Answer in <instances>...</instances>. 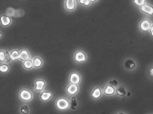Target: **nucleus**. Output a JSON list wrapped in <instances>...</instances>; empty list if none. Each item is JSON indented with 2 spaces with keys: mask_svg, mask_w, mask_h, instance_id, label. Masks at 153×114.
Returning a JSON list of instances; mask_svg holds the SVG:
<instances>
[{
  "mask_svg": "<svg viewBox=\"0 0 153 114\" xmlns=\"http://www.w3.org/2000/svg\"><path fill=\"white\" fill-rule=\"evenodd\" d=\"M70 101L65 97H60L55 101L56 109L60 111H66L70 109Z\"/></svg>",
  "mask_w": 153,
  "mask_h": 114,
  "instance_id": "f257e3e1",
  "label": "nucleus"
},
{
  "mask_svg": "<svg viewBox=\"0 0 153 114\" xmlns=\"http://www.w3.org/2000/svg\"><path fill=\"white\" fill-rule=\"evenodd\" d=\"M19 96L21 101L24 102L31 101L33 98L32 93L25 88L21 89L19 92Z\"/></svg>",
  "mask_w": 153,
  "mask_h": 114,
  "instance_id": "f03ea898",
  "label": "nucleus"
},
{
  "mask_svg": "<svg viewBox=\"0 0 153 114\" xmlns=\"http://www.w3.org/2000/svg\"><path fill=\"white\" fill-rule=\"evenodd\" d=\"M73 59L78 64L84 63L88 60V56L83 51L78 50L74 53Z\"/></svg>",
  "mask_w": 153,
  "mask_h": 114,
  "instance_id": "7ed1b4c3",
  "label": "nucleus"
},
{
  "mask_svg": "<svg viewBox=\"0 0 153 114\" xmlns=\"http://www.w3.org/2000/svg\"><path fill=\"white\" fill-rule=\"evenodd\" d=\"M6 15L9 16L10 17H14L16 18H19L22 17L24 14V11L23 9H14L13 8H8L6 11Z\"/></svg>",
  "mask_w": 153,
  "mask_h": 114,
  "instance_id": "20e7f679",
  "label": "nucleus"
},
{
  "mask_svg": "<svg viewBox=\"0 0 153 114\" xmlns=\"http://www.w3.org/2000/svg\"><path fill=\"white\" fill-rule=\"evenodd\" d=\"M79 91V87L77 84L70 83L65 88L66 93L69 96H75Z\"/></svg>",
  "mask_w": 153,
  "mask_h": 114,
  "instance_id": "39448f33",
  "label": "nucleus"
},
{
  "mask_svg": "<svg viewBox=\"0 0 153 114\" xmlns=\"http://www.w3.org/2000/svg\"><path fill=\"white\" fill-rule=\"evenodd\" d=\"M152 25H153V23H152V22L149 19H144L141 21L139 23V29L142 32H148Z\"/></svg>",
  "mask_w": 153,
  "mask_h": 114,
  "instance_id": "423d86ee",
  "label": "nucleus"
},
{
  "mask_svg": "<svg viewBox=\"0 0 153 114\" xmlns=\"http://www.w3.org/2000/svg\"><path fill=\"white\" fill-rule=\"evenodd\" d=\"M46 81L43 79H37L34 82V89L38 92H41L46 86Z\"/></svg>",
  "mask_w": 153,
  "mask_h": 114,
  "instance_id": "0eeeda50",
  "label": "nucleus"
},
{
  "mask_svg": "<svg viewBox=\"0 0 153 114\" xmlns=\"http://www.w3.org/2000/svg\"><path fill=\"white\" fill-rule=\"evenodd\" d=\"M82 77L79 73L74 72L70 73L69 76V83L70 84H74L78 85L81 82Z\"/></svg>",
  "mask_w": 153,
  "mask_h": 114,
  "instance_id": "6e6552de",
  "label": "nucleus"
},
{
  "mask_svg": "<svg viewBox=\"0 0 153 114\" xmlns=\"http://www.w3.org/2000/svg\"><path fill=\"white\" fill-rule=\"evenodd\" d=\"M139 9L143 13L149 16H153V7L150 4L146 3L140 7H139Z\"/></svg>",
  "mask_w": 153,
  "mask_h": 114,
  "instance_id": "1a4fd4ad",
  "label": "nucleus"
},
{
  "mask_svg": "<svg viewBox=\"0 0 153 114\" xmlns=\"http://www.w3.org/2000/svg\"><path fill=\"white\" fill-rule=\"evenodd\" d=\"M64 6L65 10L67 11H73L77 7L76 0H65Z\"/></svg>",
  "mask_w": 153,
  "mask_h": 114,
  "instance_id": "9d476101",
  "label": "nucleus"
},
{
  "mask_svg": "<svg viewBox=\"0 0 153 114\" xmlns=\"http://www.w3.org/2000/svg\"><path fill=\"white\" fill-rule=\"evenodd\" d=\"M102 88L99 86L94 87L91 91V96L94 100H98L102 96Z\"/></svg>",
  "mask_w": 153,
  "mask_h": 114,
  "instance_id": "9b49d317",
  "label": "nucleus"
},
{
  "mask_svg": "<svg viewBox=\"0 0 153 114\" xmlns=\"http://www.w3.org/2000/svg\"><path fill=\"white\" fill-rule=\"evenodd\" d=\"M12 23V19L7 15H1L0 16V24L4 27H9Z\"/></svg>",
  "mask_w": 153,
  "mask_h": 114,
  "instance_id": "f8f14e48",
  "label": "nucleus"
},
{
  "mask_svg": "<svg viewBox=\"0 0 153 114\" xmlns=\"http://www.w3.org/2000/svg\"><path fill=\"white\" fill-rule=\"evenodd\" d=\"M124 67L128 70H133L136 67V64L134 61L130 58H128L124 63Z\"/></svg>",
  "mask_w": 153,
  "mask_h": 114,
  "instance_id": "ddd939ff",
  "label": "nucleus"
},
{
  "mask_svg": "<svg viewBox=\"0 0 153 114\" xmlns=\"http://www.w3.org/2000/svg\"><path fill=\"white\" fill-rule=\"evenodd\" d=\"M53 93L50 91H43L40 95V99L43 102H47L51 99Z\"/></svg>",
  "mask_w": 153,
  "mask_h": 114,
  "instance_id": "4468645a",
  "label": "nucleus"
},
{
  "mask_svg": "<svg viewBox=\"0 0 153 114\" xmlns=\"http://www.w3.org/2000/svg\"><path fill=\"white\" fill-rule=\"evenodd\" d=\"M20 54H19V59L22 62L26 61L27 59H30L31 54L29 52V51L26 49H22V50L19 51Z\"/></svg>",
  "mask_w": 153,
  "mask_h": 114,
  "instance_id": "2eb2a0df",
  "label": "nucleus"
},
{
  "mask_svg": "<svg viewBox=\"0 0 153 114\" xmlns=\"http://www.w3.org/2000/svg\"><path fill=\"white\" fill-rule=\"evenodd\" d=\"M103 93L106 96H113L116 94V88L108 84L104 87Z\"/></svg>",
  "mask_w": 153,
  "mask_h": 114,
  "instance_id": "dca6fc26",
  "label": "nucleus"
},
{
  "mask_svg": "<svg viewBox=\"0 0 153 114\" xmlns=\"http://www.w3.org/2000/svg\"><path fill=\"white\" fill-rule=\"evenodd\" d=\"M33 67L35 69H40L43 65V61L39 56H36L32 60Z\"/></svg>",
  "mask_w": 153,
  "mask_h": 114,
  "instance_id": "f3484780",
  "label": "nucleus"
},
{
  "mask_svg": "<svg viewBox=\"0 0 153 114\" xmlns=\"http://www.w3.org/2000/svg\"><path fill=\"white\" fill-rule=\"evenodd\" d=\"M19 54L20 52L17 49H14L9 52V55L11 61H16L19 59Z\"/></svg>",
  "mask_w": 153,
  "mask_h": 114,
  "instance_id": "a211bd4d",
  "label": "nucleus"
},
{
  "mask_svg": "<svg viewBox=\"0 0 153 114\" xmlns=\"http://www.w3.org/2000/svg\"><path fill=\"white\" fill-rule=\"evenodd\" d=\"M116 93L120 97H123L127 94V91L123 86H120L116 89Z\"/></svg>",
  "mask_w": 153,
  "mask_h": 114,
  "instance_id": "6ab92c4d",
  "label": "nucleus"
},
{
  "mask_svg": "<svg viewBox=\"0 0 153 114\" xmlns=\"http://www.w3.org/2000/svg\"><path fill=\"white\" fill-rule=\"evenodd\" d=\"M23 68L26 70H31L33 68L32 60L31 59H27L23 61L22 63Z\"/></svg>",
  "mask_w": 153,
  "mask_h": 114,
  "instance_id": "aec40b11",
  "label": "nucleus"
},
{
  "mask_svg": "<svg viewBox=\"0 0 153 114\" xmlns=\"http://www.w3.org/2000/svg\"><path fill=\"white\" fill-rule=\"evenodd\" d=\"M9 66L7 64H0V72L6 73L9 72Z\"/></svg>",
  "mask_w": 153,
  "mask_h": 114,
  "instance_id": "412c9836",
  "label": "nucleus"
},
{
  "mask_svg": "<svg viewBox=\"0 0 153 114\" xmlns=\"http://www.w3.org/2000/svg\"><path fill=\"white\" fill-rule=\"evenodd\" d=\"M70 102V109L72 110L75 109V108L78 106V102L76 100L75 98L74 97V96H73L71 98V101Z\"/></svg>",
  "mask_w": 153,
  "mask_h": 114,
  "instance_id": "4be33fe9",
  "label": "nucleus"
},
{
  "mask_svg": "<svg viewBox=\"0 0 153 114\" xmlns=\"http://www.w3.org/2000/svg\"><path fill=\"white\" fill-rule=\"evenodd\" d=\"M20 113L22 114H29L30 113V110L27 105L22 106L20 108Z\"/></svg>",
  "mask_w": 153,
  "mask_h": 114,
  "instance_id": "5701e85b",
  "label": "nucleus"
},
{
  "mask_svg": "<svg viewBox=\"0 0 153 114\" xmlns=\"http://www.w3.org/2000/svg\"><path fill=\"white\" fill-rule=\"evenodd\" d=\"M132 1L135 6L138 7L139 8L143 5H144L145 4H146L147 0H132Z\"/></svg>",
  "mask_w": 153,
  "mask_h": 114,
  "instance_id": "b1692460",
  "label": "nucleus"
},
{
  "mask_svg": "<svg viewBox=\"0 0 153 114\" xmlns=\"http://www.w3.org/2000/svg\"><path fill=\"white\" fill-rule=\"evenodd\" d=\"M78 2L80 5H82L84 7H89L92 5L89 0H78Z\"/></svg>",
  "mask_w": 153,
  "mask_h": 114,
  "instance_id": "393cba45",
  "label": "nucleus"
},
{
  "mask_svg": "<svg viewBox=\"0 0 153 114\" xmlns=\"http://www.w3.org/2000/svg\"><path fill=\"white\" fill-rule=\"evenodd\" d=\"M109 84L113 87H114V88H116L119 85V82L116 79H111L109 82Z\"/></svg>",
  "mask_w": 153,
  "mask_h": 114,
  "instance_id": "a878e982",
  "label": "nucleus"
},
{
  "mask_svg": "<svg viewBox=\"0 0 153 114\" xmlns=\"http://www.w3.org/2000/svg\"><path fill=\"white\" fill-rule=\"evenodd\" d=\"M5 62V51L0 50V62Z\"/></svg>",
  "mask_w": 153,
  "mask_h": 114,
  "instance_id": "bb28decb",
  "label": "nucleus"
},
{
  "mask_svg": "<svg viewBox=\"0 0 153 114\" xmlns=\"http://www.w3.org/2000/svg\"><path fill=\"white\" fill-rule=\"evenodd\" d=\"M11 59L10 57L9 52L8 51H5V62H10Z\"/></svg>",
  "mask_w": 153,
  "mask_h": 114,
  "instance_id": "cd10ccee",
  "label": "nucleus"
},
{
  "mask_svg": "<svg viewBox=\"0 0 153 114\" xmlns=\"http://www.w3.org/2000/svg\"><path fill=\"white\" fill-rule=\"evenodd\" d=\"M149 73H150V76H152V77H153V67H152L150 69H149Z\"/></svg>",
  "mask_w": 153,
  "mask_h": 114,
  "instance_id": "c85d7f7f",
  "label": "nucleus"
},
{
  "mask_svg": "<svg viewBox=\"0 0 153 114\" xmlns=\"http://www.w3.org/2000/svg\"><path fill=\"white\" fill-rule=\"evenodd\" d=\"M153 25H152V27L150 28V30H149V31H150V33H151V35L153 36Z\"/></svg>",
  "mask_w": 153,
  "mask_h": 114,
  "instance_id": "c756f323",
  "label": "nucleus"
},
{
  "mask_svg": "<svg viewBox=\"0 0 153 114\" xmlns=\"http://www.w3.org/2000/svg\"><path fill=\"white\" fill-rule=\"evenodd\" d=\"M90 2H91V4H94V3H96L98 2L99 0H89Z\"/></svg>",
  "mask_w": 153,
  "mask_h": 114,
  "instance_id": "7c9ffc66",
  "label": "nucleus"
},
{
  "mask_svg": "<svg viewBox=\"0 0 153 114\" xmlns=\"http://www.w3.org/2000/svg\"><path fill=\"white\" fill-rule=\"evenodd\" d=\"M2 38V34L1 32L0 31V39H1Z\"/></svg>",
  "mask_w": 153,
  "mask_h": 114,
  "instance_id": "2f4dec72",
  "label": "nucleus"
},
{
  "mask_svg": "<svg viewBox=\"0 0 153 114\" xmlns=\"http://www.w3.org/2000/svg\"><path fill=\"white\" fill-rule=\"evenodd\" d=\"M118 114H125V113H123V112H120V113H119Z\"/></svg>",
  "mask_w": 153,
  "mask_h": 114,
  "instance_id": "473e14b6",
  "label": "nucleus"
}]
</instances>
